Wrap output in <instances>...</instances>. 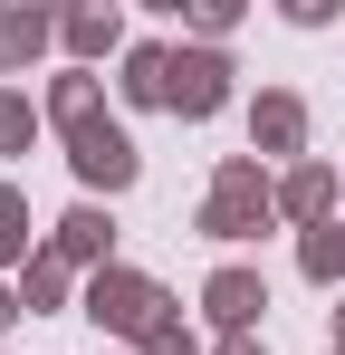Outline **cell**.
<instances>
[{
    "label": "cell",
    "instance_id": "1",
    "mask_svg": "<svg viewBox=\"0 0 345 355\" xmlns=\"http://www.w3.org/2000/svg\"><path fill=\"white\" fill-rule=\"evenodd\" d=\"M163 96H172V106H192V116H202V106L221 96V58H163Z\"/></svg>",
    "mask_w": 345,
    "mask_h": 355
},
{
    "label": "cell",
    "instance_id": "2",
    "mask_svg": "<svg viewBox=\"0 0 345 355\" xmlns=\"http://www.w3.org/2000/svg\"><path fill=\"white\" fill-rule=\"evenodd\" d=\"M77 164H87L96 182H125V173H134V154H125V135H115V125H87V144H77Z\"/></svg>",
    "mask_w": 345,
    "mask_h": 355
}]
</instances>
